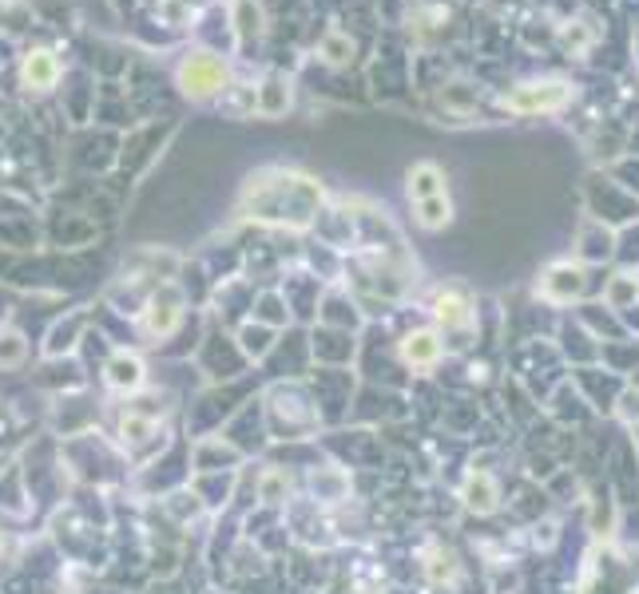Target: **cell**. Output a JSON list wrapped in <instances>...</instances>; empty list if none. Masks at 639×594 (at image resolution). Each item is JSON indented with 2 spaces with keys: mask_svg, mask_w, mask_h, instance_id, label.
<instances>
[{
  "mask_svg": "<svg viewBox=\"0 0 639 594\" xmlns=\"http://www.w3.org/2000/svg\"><path fill=\"white\" fill-rule=\"evenodd\" d=\"M405 190H410V202H421V198H433V195H449V190H445V175H441V167H438V162H430V159L413 162Z\"/></svg>",
  "mask_w": 639,
  "mask_h": 594,
  "instance_id": "7c38bea8",
  "label": "cell"
},
{
  "mask_svg": "<svg viewBox=\"0 0 639 594\" xmlns=\"http://www.w3.org/2000/svg\"><path fill=\"white\" fill-rule=\"evenodd\" d=\"M230 20H235V24H230V32H235L238 48H250V44H258V40H263L266 20H263V9H258L255 0H235Z\"/></svg>",
  "mask_w": 639,
  "mask_h": 594,
  "instance_id": "ba28073f",
  "label": "cell"
},
{
  "mask_svg": "<svg viewBox=\"0 0 639 594\" xmlns=\"http://www.w3.org/2000/svg\"><path fill=\"white\" fill-rule=\"evenodd\" d=\"M433 314L445 329H469L473 325V301H469L465 289H441L438 301H433Z\"/></svg>",
  "mask_w": 639,
  "mask_h": 594,
  "instance_id": "52a82bcc",
  "label": "cell"
},
{
  "mask_svg": "<svg viewBox=\"0 0 639 594\" xmlns=\"http://www.w3.org/2000/svg\"><path fill=\"white\" fill-rule=\"evenodd\" d=\"M108 380L116 388H139L144 385V365L136 357H116L108 365Z\"/></svg>",
  "mask_w": 639,
  "mask_h": 594,
  "instance_id": "e0dca14e",
  "label": "cell"
},
{
  "mask_svg": "<svg viewBox=\"0 0 639 594\" xmlns=\"http://www.w3.org/2000/svg\"><path fill=\"white\" fill-rule=\"evenodd\" d=\"M230 83H235L230 63L210 48H187L175 63V88L191 103H215Z\"/></svg>",
  "mask_w": 639,
  "mask_h": 594,
  "instance_id": "7a4b0ae2",
  "label": "cell"
},
{
  "mask_svg": "<svg viewBox=\"0 0 639 594\" xmlns=\"http://www.w3.org/2000/svg\"><path fill=\"white\" fill-rule=\"evenodd\" d=\"M588 289V274L580 261H557L552 270L540 278L537 294L544 297V301H552V306H568L572 297H580Z\"/></svg>",
  "mask_w": 639,
  "mask_h": 594,
  "instance_id": "5b68a950",
  "label": "cell"
},
{
  "mask_svg": "<svg viewBox=\"0 0 639 594\" xmlns=\"http://www.w3.org/2000/svg\"><path fill=\"white\" fill-rule=\"evenodd\" d=\"M60 76H65V63L52 48H28L20 56V88L32 91V96H48L60 83Z\"/></svg>",
  "mask_w": 639,
  "mask_h": 594,
  "instance_id": "277c9868",
  "label": "cell"
},
{
  "mask_svg": "<svg viewBox=\"0 0 639 594\" xmlns=\"http://www.w3.org/2000/svg\"><path fill=\"white\" fill-rule=\"evenodd\" d=\"M322 207V187L298 171H263L247 182L243 190V210L255 222L291 226V230H306Z\"/></svg>",
  "mask_w": 639,
  "mask_h": 594,
  "instance_id": "6da1fadb",
  "label": "cell"
},
{
  "mask_svg": "<svg viewBox=\"0 0 639 594\" xmlns=\"http://www.w3.org/2000/svg\"><path fill=\"white\" fill-rule=\"evenodd\" d=\"M441 353H445V345H441V337L433 329H417V334H410L402 341V357L413 369H433L441 360Z\"/></svg>",
  "mask_w": 639,
  "mask_h": 594,
  "instance_id": "9c48e42d",
  "label": "cell"
},
{
  "mask_svg": "<svg viewBox=\"0 0 639 594\" xmlns=\"http://www.w3.org/2000/svg\"><path fill=\"white\" fill-rule=\"evenodd\" d=\"M283 487H286V479L278 476V472H271V476H266V499H274V495L283 492Z\"/></svg>",
  "mask_w": 639,
  "mask_h": 594,
  "instance_id": "d6986e66",
  "label": "cell"
},
{
  "mask_svg": "<svg viewBox=\"0 0 639 594\" xmlns=\"http://www.w3.org/2000/svg\"><path fill=\"white\" fill-rule=\"evenodd\" d=\"M318 52L326 63H350V56H354V40H350L346 32H338V28H330L326 37H322Z\"/></svg>",
  "mask_w": 639,
  "mask_h": 594,
  "instance_id": "ac0fdd59",
  "label": "cell"
},
{
  "mask_svg": "<svg viewBox=\"0 0 639 594\" xmlns=\"http://www.w3.org/2000/svg\"><path fill=\"white\" fill-rule=\"evenodd\" d=\"M413 218H417L421 230H445L449 218H453V202H449V195L421 198V202H413Z\"/></svg>",
  "mask_w": 639,
  "mask_h": 594,
  "instance_id": "5bb4252c",
  "label": "cell"
},
{
  "mask_svg": "<svg viewBox=\"0 0 639 594\" xmlns=\"http://www.w3.org/2000/svg\"><path fill=\"white\" fill-rule=\"evenodd\" d=\"M465 504L473 507V512H481V515L497 512V504H501V487H497V479L489 476V472H473V476H469Z\"/></svg>",
  "mask_w": 639,
  "mask_h": 594,
  "instance_id": "4fadbf2b",
  "label": "cell"
},
{
  "mask_svg": "<svg viewBox=\"0 0 639 594\" xmlns=\"http://www.w3.org/2000/svg\"><path fill=\"white\" fill-rule=\"evenodd\" d=\"M639 297V274H616V278H608V286H603V301H608V309H631Z\"/></svg>",
  "mask_w": 639,
  "mask_h": 594,
  "instance_id": "2e32d148",
  "label": "cell"
},
{
  "mask_svg": "<svg viewBox=\"0 0 639 594\" xmlns=\"http://www.w3.org/2000/svg\"><path fill=\"white\" fill-rule=\"evenodd\" d=\"M476 88L473 83H465V80H453V83H441V91H438V103H441V111H445L453 123H461V119H469L476 111Z\"/></svg>",
  "mask_w": 639,
  "mask_h": 594,
  "instance_id": "30bf717a",
  "label": "cell"
},
{
  "mask_svg": "<svg viewBox=\"0 0 639 594\" xmlns=\"http://www.w3.org/2000/svg\"><path fill=\"white\" fill-rule=\"evenodd\" d=\"M612 246H616V238H612V230H608V226L588 222L584 235H580V258H584V261L612 258Z\"/></svg>",
  "mask_w": 639,
  "mask_h": 594,
  "instance_id": "9a60e30c",
  "label": "cell"
},
{
  "mask_svg": "<svg viewBox=\"0 0 639 594\" xmlns=\"http://www.w3.org/2000/svg\"><path fill=\"white\" fill-rule=\"evenodd\" d=\"M294 108V80L286 72H263L255 83V116L258 119H283Z\"/></svg>",
  "mask_w": 639,
  "mask_h": 594,
  "instance_id": "8992f818",
  "label": "cell"
},
{
  "mask_svg": "<svg viewBox=\"0 0 639 594\" xmlns=\"http://www.w3.org/2000/svg\"><path fill=\"white\" fill-rule=\"evenodd\" d=\"M179 317H183V301L175 294L151 297V306H147V314H144V325L151 337H167V334H175Z\"/></svg>",
  "mask_w": 639,
  "mask_h": 594,
  "instance_id": "8fae6325",
  "label": "cell"
},
{
  "mask_svg": "<svg viewBox=\"0 0 639 594\" xmlns=\"http://www.w3.org/2000/svg\"><path fill=\"white\" fill-rule=\"evenodd\" d=\"M572 99V88L560 80H532V83H517L509 96L501 99L509 116H548V111H560Z\"/></svg>",
  "mask_w": 639,
  "mask_h": 594,
  "instance_id": "3957f363",
  "label": "cell"
}]
</instances>
